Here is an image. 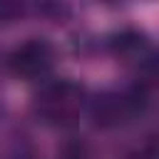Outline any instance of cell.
<instances>
[{"label": "cell", "instance_id": "277c9868", "mask_svg": "<svg viewBox=\"0 0 159 159\" xmlns=\"http://www.w3.org/2000/svg\"><path fill=\"white\" fill-rule=\"evenodd\" d=\"M57 159H89V147H87L84 139L72 137V139H67V142L60 144Z\"/></svg>", "mask_w": 159, "mask_h": 159}, {"label": "cell", "instance_id": "6da1fadb", "mask_svg": "<svg viewBox=\"0 0 159 159\" xmlns=\"http://www.w3.org/2000/svg\"><path fill=\"white\" fill-rule=\"evenodd\" d=\"M82 87L72 80H60L50 87H45V92L37 97V107L45 117V122L55 124V127H72L75 124V107L82 97Z\"/></svg>", "mask_w": 159, "mask_h": 159}, {"label": "cell", "instance_id": "7a4b0ae2", "mask_svg": "<svg viewBox=\"0 0 159 159\" xmlns=\"http://www.w3.org/2000/svg\"><path fill=\"white\" fill-rule=\"evenodd\" d=\"M52 62H55V47L40 37H32V40L17 45L7 57L10 72L20 80H37V77L47 75Z\"/></svg>", "mask_w": 159, "mask_h": 159}, {"label": "cell", "instance_id": "5b68a950", "mask_svg": "<svg viewBox=\"0 0 159 159\" xmlns=\"http://www.w3.org/2000/svg\"><path fill=\"white\" fill-rule=\"evenodd\" d=\"M17 12H22V7H20V5H15V2H0V20H2V22L12 20Z\"/></svg>", "mask_w": 159, "mask_h": 159}, {"label": "cell", "instance_id": "8992f818", "mask_svg": "<svg viewBox=\"0 0 159 159\" xmlns=\"http://www.w3.org/2000/svg\"><path fill=\"white\" fill-rule=\"evenodd\" d=\"M127 159H144V157H142V152H137V154H129Z\"/></svg>", "mask_w": 159, "mask_h": 159}, {"label": "cell", "instance_id": "3957f363", "mask_svg": "<svg viewBox=\"0 0 159 159\" xmlns=\"http://www.w3.org/2000/svg\"><path fill=\"white\" fill-rule=\"evenodd\" d=\"M109 47L114 55H134L144 47V35L134 27H124L109 37Z\"/></svg>", "mask_w": 159, "mask_h": 159}]
</instances>
